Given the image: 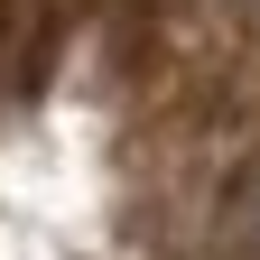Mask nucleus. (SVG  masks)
<instances>
[{
    "mask_svg": "<svg viewBox=\"0 0 260 260\" xmlns=\"http://www.w3.org/2000/svg\"><path fill=\"white\" fill-rule=\"evenodd\" d=\"M168 214L195 260H260V158H233L205 186H168Z\"/></svg>",
    "mask_w": 260,
    "mask_h": 260,
    "instance_id": "f257e3e1",
    "label": "nucleus"
}]
</instances>
